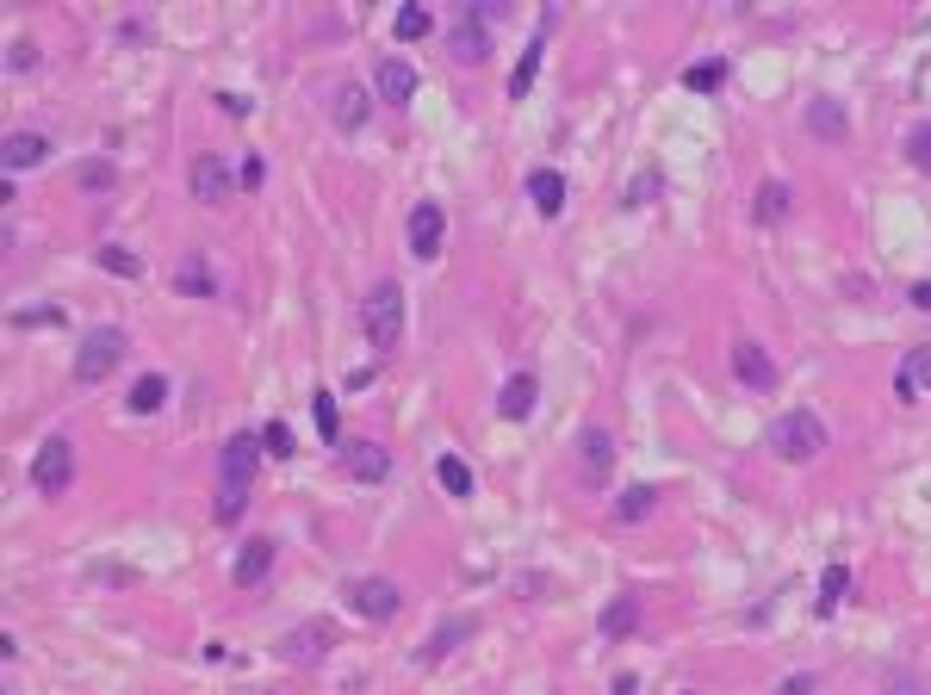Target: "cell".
<instances>
[{"mask_svg":"<svg viewBox=\"0 0 931 695\" xmlns=\"http://www.w3.org/2000/svg\"><path fill=\"white\" fill-rule=\"evenodd\" d=\"M826 447H832V435H826L820 411H783L770 423V454L789 459V466H807V459H820Z\"/></svg>","mask_w":931,"mask_h":695,"instance_id":"1","label":"cell"},{"mask_svg":"<svg viewBox=\"0 0 931 695\" xmlns=\"http://www.w3.org/2000/svg\"><path fill=\"white\" fill-rule=\"evenodd\" d=\"M490 19H504V7H478V0H466L454 13V25H447V56H454L459 69H478L490 56Z\"/></svg>","mask_w":931,"mask_h":695,"instance_id":"2","label":"cell"},{"mask_svg":"<svg viewBox=\"0 0 931 695\" xmlns=\"http://www.w3.org/2000/svg\"><path fill=\"white\" fill-rule=\"evenodd\" d=\"M361 323H366V342L380 348V354H392V348L404 342V286H397V280L373 286L366 304H361Z\"/></svg>","mask_w":931,"mask_h":695,"instance_id":"3","label":"cell"},{"mask_svg":"<svg viewBox=\"0 0 931 695\" xmlns=\"http://www.w3.org/2000/svg\"><path fill=\"white\" fill-rule=\"evenodd\" d=\"M131 354V335L118 323H100V330L81 335V354H75V385H100L112 366Z\"/></svg>","mask_w":931,"mask_h":695,"instance_id":"4","label":"cell"},{"mask_svg":"<svg viewBox=\"0 0 931 695\" xmlns=\"http://www.w3.org/2000/svg\"><path fill=\"white\" fill-rule=\"evenodd\" d=\"M32 485H38V497H63V490L75 485V442H69V435H50V442H38Z\"/></svg>","mask_w":931,"mask_h":695,"instance_id":"5","label":"cell"},{"mask_svg":"<svg viewBox=\"0 0 931 695\" xmlns=\"http://www.w3.org/2000/svg\"><path fill=\"white\" fill-rule=\"evenodd\" d=\"M273 652H280L286 664H299V671H311V664H323V658L335 652V627H330V621H299V627L286 633V640H280Z\"/></svg>","mask_w":931,"mask_h":695,"instance_id":"6","label":"cell"},{"mask_svg":"<svg viewBox=\"0 0 931 695\" xmlns=\"http://www.w3.org/2000/svg\"><path fill=\"white\" fill-rule=\"evenodd\" d=\"M609 473H616V435L602 423H585L578 428V478L597 490V485H609Z\"/></svg>","mask_w":931,"mask_h":695,"instance_id":"7","label":"cell"},{"mask_svg":"<svg viewBox=\"0 0 931 695\" xmlns=\"http://www.w3.org/2000/svg\"><path fill=\"white\" fill-rule=\"evenodd\" d=\"M187 187H193V199H199V206H224V199H230V187H237V174H230V162H224L218 149H206V156L193 162Z\"/></svg>","mask_w":931,"mask_h":695,"instance_id":"8","label":"cell"},{"mask_svg":"<svg viewBox=\"0 0 931 695\" xmlns=\"http://www.w3.org/2000/svg\"><path fill=\"white\" fill-rule=\"evenodd\" d=\"M404 237H411V255H416V261H435V255H442V237H447V211L435 206V199L411 206V224H404Z\"/></svg>","mask_w":931,"mask_h":695,"instance_id":"9","label":"cell"},{"mask_svg":"<svg viewBox=\"0 0 931 695\" xmlns=\"http://www.w3.org/2000/svg\"><path fill=\"white\" fill-rule=\"evenodd\" d=\"M273 559H280V547H273L268 535H249V540H242V547H237V566H230V584H237V590H255V584H268Z\"/></svg>","mask_w":931,"mask_h":695,"instance_id":"10","label":"cell"},{"mask_svg":"<svg viewBox=\"0 0 931 695\" xmlns=\"http://www.w3.org/2000/svg\"><path fill=\"white\" fill-rule=\"evenodd\" d=\"M348 602H354V615L361 621H392L404 597H397L392 578H354V584H348Z\"/></svg>","mask_w":931,"mask_h":695,"instance_id":"11","label":"cell"},{"mask_svg":"<svg viewBox=\"0 0 931 695\" xmlns=\"http://www.w3.org/2000/svg\"><path fill=\"white\" fill-rule=\"evenodd\" d=\"M733 380L752 392H776V361L764 342H733Z\"/></svg>","mask_w":931,"mask_h":695,"instance_id":"12","label":"cell"},{"mask_svg":"<svg viewBox=\"0 0 931 695\" xmlns=\"http://www.w3.org/2000/svg\"><path fill=\"white\" fill-rule=\"evenodd\" d=\"M255 466H261V435H230V442L218 447V473H224V485H242V490H249Z\"/></svg>","mask_w":931,"mask_h":695,"instance_id":"13","label":"cell"},{"mask_svg":"<svg viewBox=\"0 0 931 695\" xmlns=\"http://www.w3.org/2000/svg\"><path fill=\"white\" fill-rule=\"evenodd\" d=\"M342 473L361 485H385L392 478V454L380 442H342Z\"/></svg>","mask_w":931,"mask_h":695,"instance_id":"14","label":"cell"},{"mask_svg":"<svg viewBox=\"0 0 931 695\" xmlns=\"http://www.w3.org/2000/svg\"><path fill=\"white\" fill-rule=\"evenodd\" d=\"M373 87H380L385 106H411V100H416V69L404 63V56H380V69H373Z\"/></svg>","mask_w":931,"mask_h":695,"instance_id":"15","label":"cell"},{"mask_svg":"<svg viewBox=\"0 0 931 695\" xmlns=\"http://www.w3.org/2000/svg\"><path fill=\"white\" fill-rule=\"evenodd\" d=\"M931 392V342L925 348H907L900 354V373H894V397L900 404H919Z\"/></svg>","mask_w":931,"mask_h":695,"instance_id":"16","label":"cell"},{"mask_svg":"<svg viewBox=\"0 0 931 695\" xmlns=\"http://www.w3.org/2000/svg\"><path fill=\"white\" fill-rule=\"evenodd\" d=\"M807 131L820 143H845L851 137V112H845V100L820 94V100H807Z\"/></svg>","mask_w":931,"mask_h":695,"instance_id":"17","label":"cell"},{"mask_svg":"<svg viewBox=\"0 0 931 695\" xmlns=\"http://www.w3.org/2000/svg\"><path fill=\"white\" fill-rule=\"evenodd\" d=\"M0 162H7V174L44 168V162H50V137H44V131H13V137L0 143Z\"/></svg>","mask_w":931,"mask_h":695,"instance_id":"18","label":"cell"},{"mask_svg":"<svg viewBox=\"0 0 931 695\" xmlns=\"http://www.w3.org/2000/svg\"><path fill=\"white\" fill-rule=\"evenodd\" d=\"M330 118H335L342 131H361L366 118H373V94H366L361 81H342V87L330 94Z\"/></svg>","mask_w":931,"mask_h":695,"instance_id":"19","label":"cell"},{"mask_svg":"<svg viewBox=\"0 0 931 695\" xmlns=\"http://www.w3.org/2000/svg\"><path fill=\"white\" fill-rule=\"evenodd\" d=\"M633 627H640V597H633V590H621V597L602 602V615H597V633H602V640H628Z\"/></svg>","mask_w":931,"mask_h":695,"instance_id":"20","label":"cell"},{"mask_svg":"<svg viewBox=\"0 0 931 695\" xmlns=\"http://www.w3.org/2000/svg\"><path fill=\"white\" fill-rule=\"evenodd\" d=\"M535 404H540V380L535 373H509L504 392H497V411H504L509 423H521V416H535Z\"/></svg>","mask_w":931,"mask_h":695,"instance_id":"21","label":"cell"},{"mask_svg":"<svg viewBox=\"0 0 931 695\" xmlns=\"http://www.w3.org/2000/svg\"><path fill=\"white\" fill-rule=\"evenodd\" d=\"M528 199H535L540 218H559V211H566V174H559V168H535V174H528Z\"/></svg>","mask_w":931,"mask_h":695,"instance_id":"22","label":"cell"},{"mask_svg":"<svg viewBox=\"0 0 931 695\" xmlns=\"http://www.w3.org/2000/svg\"><path fill=\"white\" fill-rule=\"evenodd\" d=\"M125 404H131V416H156L162 404H168V380H162V373H143V380L131 385Z\"/></svg>","mask_w":931,"mask_h":695,"instance_id":"23","label":"cell"},{"mask_svg":"<svg viewBox=\"0 0 931 695\" xmlns=\"http://www.w3.org/2000/svg\"><path fill=\"white\" fill-rule=\"evenodd\" d=\"M174 286H180V292H193V299H211V292H218V280H211V261H206V255H187V261H180V273H174Z\"/></svg>","mask_w":931,"mask_h":695,"instance_id":"24","label":"cell"},{"mask_svg":"<svg viewBox=\"0 0 931 695\" xmlns=\"http://www.w3.org/2000/svg\"><path fill=\"white\" fill-rule=\"evenodd\" d=\"M752 218H758V224L789 218V187H783V180H764V187L752 193Z\"/></svg>","mask_w":931,"mask_h":695,"instance_id":"25","label":"cell"},{"mask_svg":"<svg viewBox=\"0 0 931 695\" xmlns=\"http://www.w3.org/2000/svg\"><path fill=\"white\" fill-rule=\"evenodd\" d=\"M652 509H659V490H652V485H633V490H621L616 521H628V528H633V521H646Z\"/></svg>","mask_w":931,"mask_h":695,"instance_id":"26","label":"cell"},{"mask_svg":"<svg viewBox=\"0 0 931 695\" xmlns=\"http://www.w3.org/2000/svg\"><path fill=\"white\" fill-rule=\"evenodd\" d=\"M466 633H473V621H447V627H435L423 640V652H416V658L423 664H435V658H447V646H459V640H466Z\"/></svg>","mask_w":931,"mask_h":695,"instance_id":"27","label":"cell"},{"mask_svg":"<svg viewBox=\"0 0 931 695\" xmlns=\"http://www.w3.org/2000/svg\"><path fill=\"white\" fill-rule=\"evenodd\" d=\"M845 590H851V571H845V566H826L820 571V602H814V615H832V609H838V597H845Z\"/></svg>","mask_w":931,"mask_h":695,"instance_id":"28","label":"cell"},{"mask_svg":"<svg viewBox=\"0 0 931 695\" xmlns=\"http://www.w3.org/2000/svg\"><path fill=\"white\" fill-rule=\"evenodd\" d=\"M435 478H442L447 497H473V473H466V459L442 454V459H435Z\"/></svg>","mask_w":931,"mask_h":695,"instance_id":"29","label":"cell"},{"mask_svg":"<svg viewBox=\"0 0 931 695\" xmlns=\"http://www.w3.org/2000/svg\"><path fill=\"white\" fill-rule=\"evenodd\" d=\"M392 32H397V44H416V38H428V32H435V19H428L423 7H404V13L392 19Z\"/></svg>","mask_w":931,"mask_h":695,"instance_id":"30","label":"cell"},{"mask_svg":"<svg viewBox=\"0 0 931 695\" xmlns=\"http://www.w3.org/2000/svg\"><path fill=\"white\" fill-rule=\"evenodd\" d=\"M100 268L118 273V280H137V273H143V255H131V249H118V242H106V249H100Z\"/></svg>","mask_w":931,"mask_h":695,"instance_id":"31","label":"cell"},{"mask_svg":"<svg viewBox=\"0 0 931 695\" xmlns=\"http://www.w3.org/2000/svg\"><path fill=\"white\" fill-rule=\"evenodd\" d=\"M311 416H317V435L335 447V435H342V416H335V392H317V397H311Z\"/></svg>","mask_w":931,"mask_h":695,"instance_id":"32","label":"cell"},{"mask_svg":"<svg viewBox=\"0 0 931 695\" xmlns=\"http://www.w3.org/2000/svg\"><path fill=\"white\" fill-rule=\"evenodd\" d=\"M535 69H540V38L528 50H521V63H516V75H509V100H521L528 87H535Z\"/></svg>","mask_w":931,"mask_h":695,"instance_id":"33","label":"cell"},{"mask_svg":"<svg viewBox=\"0 0 931 695\" xmlns=\"http://www.w3.org/2000/svg\"><path fill=\"white\" fill-rule=\"evenodd\" d=\"M726 81V63L721 56H714V63H695L690 75H683V87H690V94H714V87H721Z\"/></svg>","mask_w":931,"mask_h":695,"instance_id":"34","label":"cell"},{"mask_svg":"<svg viewBox=\"0 0 931 695\" xmlns=\"http://www.w3.org/2000/svg\"><path fill=\"white\" fill-rule=\"evenodd\" d=\"M907 162H913L919 174H931V118L907 131Z\"/></svg>","mask_w":931,"mask_h":695,"instance_id":"35","label":"cell"},{"mask_svg":"<svg viewBox=\"0 0 931 695\" xmlns=\"http://www.w3.org/2000/svg\"><path fill=\"white\" fill-rule=\"evenodd\" d=\"M38 56H44V50H38L32 38H13V44H7V69H13V75H32Z\"/></svg>","mask_w":931,"mask_h":695,"instance_id":"36","label":"cell"},{"mask_svg":"<svg viewBox=\"0 0 931 695\" xmlns=\"http://www.w3.org/2000/svg\"><path fill=\"white\" fill-rule=\"evenodd\" d=\"M242 509H249V490H242V485H224V490H218V509H211V521H237Z\"/></svg>","mask_w":931,"mask_h":695,"instance_id":"37","label":"cell"},{"mask_svg":"<svg viewBox=\"0 0 931 695\" xmlns=\"http://www.w3.org/2000/svg\"><path fill=\"white\" fill-rule=\"evenodd\" d=\"M261 447H268L273 459H292V428L273 416V423H261Z\"/></svg>","mask_w":931,"mask_h":695,"instance_id":"38","label":"cell"},{"mask_svg":"<svg viewBox=\"0 0 931 695\" xmlns=\"http://www.w3.org/2000/svg\"><path fill=\"white\" fill-rule=\"evenodd\" d=\"M75 180H81L87 193H106L112 180H118V174H112V162H81V174H75Z\"/></svg>","mask_w":931,"mask_h":695,"instance_id":"39","label":"cell"},{"mask_svg":"<svg viewBox=\"0 0 931 695\" xmlns=\"http://www.w3.org/2000/svg\"><path fill=\"white\" fill-rule=\"evenodd\" d=\"M882 695H931L913 671H882Z\"/></svg>","mask_w":931,"mask_h":695,"instance_id":"40","label":"cell"},{"mask_svg":"<svg viewBox=\"0 0 931 695\" xmlns=\"http://www.w3.org/2000/svg\"><path fill=\"white\" fill-rule=\"evenodd\" d=\"M814 689H820V677H814V671H795V677L776 683V695H814Z\"/></svg>","mask_w":931,"mask_h":695,"instance_id":"41","label":"cell"},{"mask_svg":"<svg viewBox=\"0 0 931 695\" xmlns=\"http://www.w3.org/2000/svg\"><path fill=\"white\" fill-rule=\"evenodd\" d=\"M218 112H224V118H249L255 100H242V94H218Z\"/></svg>","mask_w":931,"mask_h":695,"instance_id":"42","label":"cell"},{"mask_svg":"<svg viewBox=\"0 0 931 695\" xmlns=\"http://www.w3.org/2000/svg\"><path fill=\"white\" fill-rule=\"evenodd\" d=\"M13 323H19V330H32V323H63V311H56V304H44V311H19Z\"/></svg>","mask_w":931,"mask_h":695,"instance_id":"43","label":"cell"},{"mask_svg":"<svg viewBox=\"0 0 931 695\" xmlns=\"http://www.w3.org/2000/svg\"><path fill=\"white\" fill-rule=\"evenodd\" d=\"M652 193H659V174H640V180L628 187V206H640V199H652Z\"/></svg>","mask_w":931,"mask_h":695,"instance_id":"44","label":"cell"},{"mask_svg":"<svg viewBox=\"0 0 931 695\" xmlns=\"http://www.w3.org/2000/svg\"><path fill=\"white\" fill-rule=\"evenodd\" d=\"M913 304H919V311H931V280H919V286H913Z\"/></svg>","mask_w":931,"mask_h":695,"instance_id":"45","label":"cell"},{"mask_svg":"<svg viewBox=\"0 0 931 695\" xmlns=\"http://www.w3.org/2000/svg\"><path fill=\"white\" fill-rule=\"evenodd\" d=\"M616 695H640V677H628V671H621V677H616Z\"/></svg>","mask_w":931,"mask_h":695,"instance_id":"46","label":"cell"}]
</instances>
